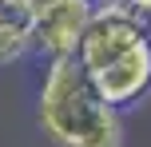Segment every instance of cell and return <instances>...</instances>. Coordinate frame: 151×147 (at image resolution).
I'll use <instances>...</instances> for the list:
<instances>
[{"label":"cell","mask_w":151,"mask_h":147,"mask_svg":"<svg viewBox=\"0 0 151 147\" xmlns=\"http://www.w3.org/2000/svg\"><path fill=\"white\" fill-rule=\"evenodd\" d=\"M143 28H147V36H151V20H143Z\"/></svg>","instance_id":"cell-8"},{"label":"cell","mask_w":151,"mask_h":147,"mask_svg":"<svg viewBox=\"0 0 151 147\" xmlns=\"http://www.w3.org/2000/svg\"><path fill=\"white\" fill-rule=\"evenodd\" d=\"M123 4H127L139 20H151V0H123Z\"/></svg>","instance_id":"cell-7"},{"label":"cell","mask_w":151,"mask_h":147,"mask_svg":"<svg viewBox=\"0 0 151 147\" xmlns=\"http://www.w3.org/2000/svg\"><path fill=\"white\" fill-rule=\"evenodd\" d=\"M36 123L52 147H123V115L99 103L91 76L76 56L44 64Z\"/></svg>","instance_id":"cell-1"},{"label":"cell","mask_w":151,"mask_h":147,"mask_svg":"<svg viewBox=\"0 0 151 147\" xmlns=\"http://www.w3.org/2000/svg\"><path fill=\"white\" fill-rule=\"evenodd\" d=\"M28 8H32V52L48 64L80 52L96 0H28Z\"/></svg>","instance_id":"cell-3"},{"label":"cell","mask_w":151,"mask_h":147,"mask_svg":"<svg viewBox=\"0 0 151 147\" xmlns=\"http://www.w3.org/2000/svg\"><path fill=\"white\" fill-rule=\"evenodd\" d=\"M91 87H96L99 103L119 111V115L127 108H135V103H143L151 95V40H143L131 52H123L104 72H96L91 76Z\"/></svg>","instance_id":"cell-4"},{"label":"cell","mask_w":151,"mask_h":147,"mask_svg":"<svg viewBox=\"0 0 151 147\" xmlns=\"http://www.w3.org/2000/svg\"><path fill=\"white\" fill-rule=\"evenodd\" d=\"M143 40H151L147 28H143V20H139L123 0H107V4H96L91 24H88V32H83V40H80L76 60L83 64L88 76H96V72L107 68V64H115L123 52L139 48Z\"/></svg>","instance_id":"cell-2"},{"label":"cell","mask_w":151,"mask_h":147,"mask_svg":"<svg viewBox=\"0 0 151 147\" xmlns=\"http://www.w3.org/2000/svg\"><path fill=\"white\" fill-rule=\"evenodd\" d=\"M24 56H32V44L28 40H12V36H0V68H12L20 64Z\"/></svg>","instance_id":"cell-6"},{"label":"cell","mask_w":151,"mask_h":147,"mask_svg":"<svg viewBox=\"0 0 151 147\" xmlns=\"http://www.w3.org/2000/svg\"><path fill=\"white\" fill-rule=\"evenodd\" d=\"M0 36L32 44V8H28V0H0Z\"/></svg>","instance_id":"cell-5"},{"label":"cell","mask_w":151,"mask_h":147,"mask_svg":"<svg viewBox=\"0 0 151 147\" xmlns=\"http://www.w3.org/2000/svg\"><path fill=\"white\" fill-rule=\"evenodd\" d=\"M96 4H107V0H96Z\"/></svg>","instance_id":"cell-9"}]
</instances>
